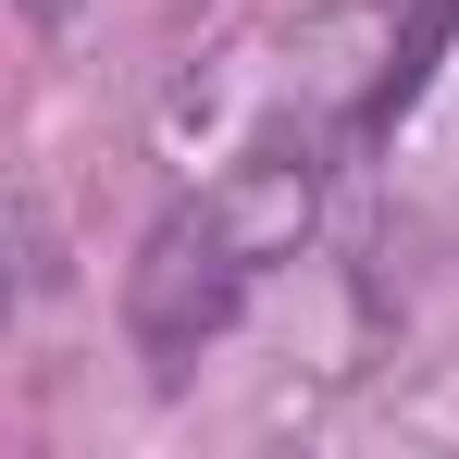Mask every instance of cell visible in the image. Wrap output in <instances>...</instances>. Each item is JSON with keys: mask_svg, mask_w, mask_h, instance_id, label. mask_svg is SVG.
I'll use <instances>...</instances> for the list:
<instances>
[{"mask_svg": "<svg viewBox=\"0 0 459 459\" xmlns=\"http://www.w3.org/2000/svg\"><path fill=\"white\" fill-rule=\"evenodd\" d=\"M25 13H38V25H63V13H75V0H25Z\"/></svg>", "mask_w": 459, "mask_h": 459, "instance_id": "6da1fadb", "label": "cell"}]
</instances>
